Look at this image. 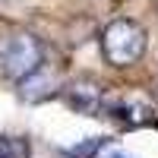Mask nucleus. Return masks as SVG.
<instances>
[{"label": "nucleus", "mask_w": 158, "mask_h": 158, "mask_svg": "<svg viewBox=\"0 0 158 158\" xmlns=\"http://www.w3.org/2000/svg\"><path fill=\"white\" fill-rule=\"evenodd\" d=\"M101 54L111 67H133L146 54V29L133 19H114L101 32Z\"/></svg>", "instance_id": "obj_1"}, {"label": "nucleus", "mask_w": 158, "mask_h": 158, "mask_svg": "<svg viewBox=\"0 0 158 158\" xmlns=\"http://www.w3.org/2000/svg\"><path fill=\"white\" fill-rule=\"evenodd\" d=\"M32 146L25 136H0V158H29Z\"/></svg>", "instance_id": "obj_7"}, {"label": "nucleus", "mask_w": 158, "mask_h": 158, "mask_svg": "<svg viewBox=\"0 0 158 158\" xmlns=\"http://www.w3.org/2000/svg\"><path fill=\"white\" fill-rule=\"evenodd\" d=\"M111 142H114V139H108V136H92V139H85V142L67 146L63 155H67V158H92V155H98L104 146H111Z\"/></svg>", "instance_id": "obj_6"}, {"label": "nucleus", "mask_w": 158, "mask_h": 158, "mask_svg": "<svg viewBox=\"0 0 158 158\" xmlns=\"http://www.w3.org/2000/svg\"><path fill=\"white\" fill-rule=\"evenodd\" d=\"M19 98L22 101H29V104H38V101H48L51 95H60V89H63V79L60 73L51 67V63H38V67L32 73H25L19 82Z\"/></svg>", "instance_id": "obj_4"}, {"label": "nucleus", "mask_w": 158, "mask_h": 158, "mask_svg": "<svg viewBox=\"0 0 158 158\" xmlns=\"http://www.w3.org/2000/svg\"><path fill=\"white\" fill-rule=\"evenodd\" d=\"M60 95L67 98V104L76 114H89V117H101L104 114V101H108V89L92 76H79L73 82H63Z\"/></svg>", "instance_id": "obj_3"}, {"label": "nucleus", "mask_w": 158, "mask_h": 158, "mask_svg": "<svg viewBox=\"0 0 158 158\" xmlns=\"http://www.w3.org/2000/svg\"><path fill=\"white\" fill-rule=\"evenodd\" d=\"M104 114L114 117L117 123H123V127H139V123H146L149 120V104L146 98H136V95H120V98H108L104 101Z\"/></svg>", "instance_id": "obj_5"}, {"label": "nucleus", "mask_w": 158, "mask_h": 158, "mask_svg": "<svg viewBox=\"0 0 158 158\" xmlns=\"http://www.w3.org/2000/svg\"><path fill=\"white\" fill-rule=\"evenodd\" d=\"M38 63H44V44L32 32H10L0 35V76L19 82L25 73H32Z\"/></svg>", "instance_id": "obj_2"}]
</instances>
